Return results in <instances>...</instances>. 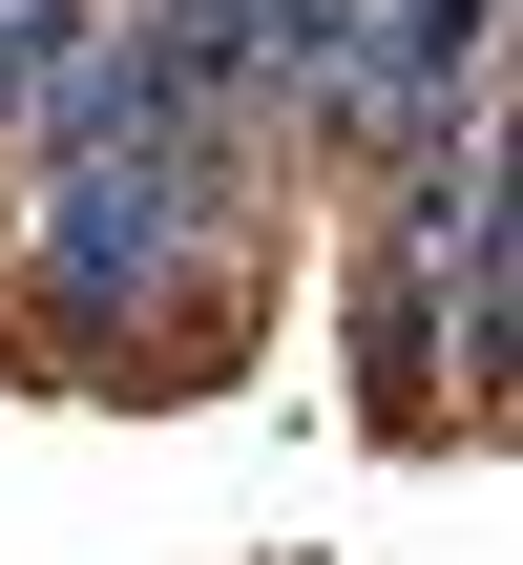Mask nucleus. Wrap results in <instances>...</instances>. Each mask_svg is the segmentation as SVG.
<instances>
[{
	"instance_id": "1",
	"label": "nucleus",
	"mask_w": 523,
	"mask_h": 565,
	"mask_svg": "<svg viewBox=\"0 0 523 565\" xmlns=\"http://www.w3.org/2000/svg\"><path fill=\"white\" fill-rule=\"evenodd\" d=\"M356 377H377V419H503V147L482 126H440L419 168H377Z\"/></svg>"
}]
</instances>
